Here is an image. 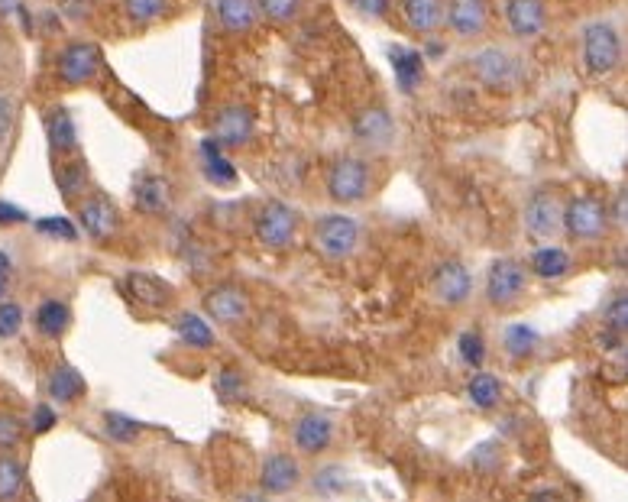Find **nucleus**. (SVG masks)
Wrapping results in <instances>:
<instances>
[{"instance_id": "38", "label": "nucleus", "mask_w": 628, "mask_h": 502, "mask_svg": "<svg viewBox=\"0 0 628 502\" xmlns=\"http://www.w3.org/2000/svg\"><path fill=\"white\" fill-rule=\"evenodd\" d=\"M625 324H628V295L622 289V292H612V298L603 308V331L625 334Z\"/></svg>"}, {"instance_id": "7", "label": "nucleus", "mask_w": 628, "mask_h": 502, "mask_svg": "<svg viewBox=\"0 0 628 502\" xmlns=\"http://www.w3.org/2000/svg\"><path fill=\"white\" fill-rule=\"evenodd\" d=\"M298 234V211L285 201H269V205L256 214V240L266 250H285L295 243Z\"/></svg>"}, {"instance_id": "51", "label": "nucleus", "mask_w": 628, "mask_h": 502, "mask_svg": "<svg viewBox=\"0 0 628 502\" xmlns=\"http://www.w3.org/2000/svg\"><path fill=\"white\" fill-rule=\"evenodd\" d=\"M10 282H13V260H10L7 250H0V302L7 298Z\"/></svg>"}, {"instance_id": "46", "label": "nucleus", "mask_w": 628, "mask_h": 502, "mask_svg": "<svg viewBox=\"0 0 628 502\" xmlns=\"http://www.w3.org/2000/svg\"><path fill=\"white\" fill-rule=\"evenodd\" d=\"M13 120H17V101H13L7 91H0V143L10 137Z\"/></svg>"}, {"instance_id": "8", "label": "nucleus", "mask_w": 628, "mask_h": 502, "mask_svg": "<svg viewBox=\"0 0 628 502\" xmlns=\"http://www.w3.org/2000/svg\"><path fill=\"white\" fill-rule=\"evenodd\" d=\"M528 292V269L518 260H496L486 273V298L496 308H512Z\"/></svg>"}, {"instance_id": "29", "label": "nucleus", "mask_w": 628, "mask_h": 502, "mask_svg": "<svg viewBox=\"0 0 628 502\" xmlns=\"http://www.w3.org/2000/svg\"><path fill=\"white\" fill-rule=\"evenodd\" d=\"M175 337L191 347V350H211L214 347V328L211 321L198 315V311H182L179 318H175Z\"/></svg>"}, {"instance_id": "26", "label": "nucleus", "mask_w": 628, "mask_h": 502, "mask_svg": "<svg viewBox=\"0 0 628 502\" xmlns=\"http://www.w3.org/2000/svg\"><path fill=\"white\" fill-rule=\"evenodd\" d=\"M127 292L133 302H140L146 308H166L172 302V286L166 279L149 276V273H130L127 276Z\"/></svg>"}, {"instance_id": "19", "label": "nucleus", "mask_w": 628, "mask_h": 502, "mask_svg": "<svg viewBox=\"0 0 628 502\" xmlns=\"http://www.w3.org/2000/svg\"><path fill=\"white\" fill-rule=\"evenodd\" d=\"M353 137L370 146H386L395 137V120L386 107H363V111L353 117Z\"/></svg>"}, {"instance_id": "25", "label": "nucleus", "mask_w": 628, "mask_h": 502, "mask_svg": "<svg viewBox=\"0 0 628 502\" xmlns=\"http://www.w3.org/2000/svg\"><path fill=\"white\" fill-rule=\"evenodd\" d=\"M201 162H204V179H208L211 185L217 188H227V185H234L237 182V169H234V162L227 159L224 153V146L217 143L214 137H204L201 140Z\"/></svg>"}, {"instance_id": "14", "label": "nucleus", "mask_w": 628, "mask_h": 502, "mask_svg": "<svg viewBox=\"0 0 628 502\" xmlns=\"http://www.w3.org/2000/svg\"><path fill=\"white\" fill-rule=\"evenodd\" d=\"M334 441V422L324 412H305L292 428V444L302 454H324Z\"/></svg>"}, {"instance_id": "4", "label": "nucleus", "mask_w": 628, "mask_h": 502, "mask_svg": "<svg viewBox=\"0 0 628 502\" xmlns=\"http://www.w3.org/2000/svg\"><path fill=\"white\" fill-rule=\"evenodd\" d=\"M373 188V169L370 162L360 156H340L331 169H327V195L337 205H357Z\"/></svg>"}, {"instance_id": "35", "label": "nucleus", "mask_w": 628, "mask_h": 502, "mask_svg": "<svg viewBox=\"0 0 628 502\" xmlns=\"http://www.w3.org/2000/svg\"><path fill=\"white\" fill-rule=\"evenodd\" d=\"M23 477H26V470L17 457H10V454H0V499H13V496H20L23 490Z\"/></svg>"}, {"instance_id": "39", "label": "nucleus", "mask_w": 628, "mask_h": 502, "mask_svg": "<svg viewBox=\"0 0 628 502\" xmlns=\"http://www.w3.org/2000/svg\"><path fill=\"white\" fill-rule=\"evenodd\" d=\"M457 347H460V360L470 366V370H480L483 360H486V341L480 331H463L457 337Z\"/></svg>"}, {"instance_id": "37", "label": "nucleus", "mask_w": 628, "mask_h": 502, "mask_svg": "<svg viewBox=\"0 0 628 502\" xmlns=\"http://www.w3.org/2000/svg\"><path fill=\"white\" fill-rule=\"evenodd\" d=\"M256 10L269 23H292L302 13V0H256Z\"/></svg>"}, {"instance_id": "27", "label": "nucleus", "mask_w": 628, "mask_h": 502, "mask_svg": "<svg viewBox=\"0 0 628 502\" xmlns=\"http://www.w3.org/2000/svg\"><path fill=\"white\" fill-rule=\"evenodd\" d=\"M541 331L535 328V324H528V321H512L509 328L502 331V347H505V354H509L512 360H528V357H535L538 350H541Z\"/></svg>"}, {"instance_id": "52", "label": "nucleus", "mask_w": 628, "mask_h": 502, "mask_svg": "<svg viewBox=\"0 0 628 502\" xmlns=\"http://www.w3.org/2000/svg\"><path fill=\"white\" fill-rule=\"evenodd\" d=\"M26 10V0H0V20H10Z\"/></svg>"}, {"instance_id": "15", "label": "nucleus", "mask_w": 628, "mask_h": 502, "mask_svg": "<svg viewBox=\"0 0 628 502\" xmlns=\"http://www.w3.org/2000/svg\"><path fill=\"white\" fill-rule=\"evenodd\" d=\"M204 311L217 324H243L250 318V298L237 286H217L204 295Z\"/></svg>"}, {"instance_id": "24", "label": "nucleus", "mask_w": 628, "mask_h": 502, "mask_svg": "<svg viewBox=\"0 0 628 502\" xmlns=\"http://www.w3.org/2000/svg\"><path fill=\"white\" fill-rule=\"evenodd\" d=\"M214 17L224 33H250L256 26V0H214Z\"/></svg>"}, {"instance_id": "43", "label": "nucleus", "mask_w": 628, "mask_h": 502, "mask_svg": "<svg viewBox=\"0 0 628 502\" xmlns=\"http://www.w3.org/2000/svg\"><path fill=\"white\" fill-rule=\"evenodd\" d=\"M23 431H26L23 418L0 412V451H13V447L23 441Z\"/></svg>"}, {"instance_id": "23", "label": "nucleus", "mask_w": 628, "mask_h": 502, "mask_svg": "<svg viewBox=\"0 0 628 502\" xmlns=\"http://www.w3.org/2000/svg\"><path fill=\"white\" fill-rule=\"evenodd\" d=\"M46 392H49V399H52V402L72 405V402H78V399L88 392V383H85V376H81L78 366H72V363H59L56 370L49 373Z\"/></svg>"}, {"instance_id": "13", "label": "nucleus", "mask_w": 628, "mask_h": 502, "mask_svg": "<svg viewBox=\"0 0 628 502\" xmlns=\"http://www.w3.org/2000/svg\"><path fill=\"white\" fill-rule=\"evenodd\" d=\"M259 486L269 496L295 493L302 486V467L292 454H266L263 467H259Z\"/></svg>"}, {"instance_id": "49", "label": "nucleus", "mask_w": 628, "mask_h": 502, "mask_svg": "<svg viewBox=\"0 0 628 502\" xmlns=\"http://www.w3.org/2000/svg\"><path fill=\"white\" fill-rule=\"evenodd\" d=\"M59 10H62L72 23L88 20V17H91V0H59Z\"/></svg>"}, {"instance_id": "16", "label": "nucleus", "mask_w": 628, "mask_h": 502, "mask_svg": "<svg viewBox=\"0 0 628 502\" xmlns=\"http://www.w3.org/2000/svg\"><path fill=\"white\" fill-rule=\"evenodd\" d=\"M505 23H509L512 36L535 39L548 26V7H544V0H509L505 4Z\"/></svg>"}, {"instance_id": "41", "label": "nucleus", "mask_w": 628, "mask_h": 502, "mask_svg": "<svg viewBox=\"0 0 628 502\" xmlns=\"http://www.w3.org/2000/svg\"><path fill=\"white\" fill-rule=\"evenodd\" d=\"M502 464V451H499V441H483L473 447L470 454V467L476 473H483V477H489V473H496Z\"/></svg>"}, {"instance_id": "44", "label": "nucleus", "mask_w": 628, "mask_h": 502, "mask_svg": "<svg viewBox=\"0 0 628 502\" xmlns=\"http://www.w3.org/2000/svg\"><path fill=\"white\" fill-rule=\"evenodd\" d=\"M36 230L52 240H75L78 237V227L68 221V217H39Z\"/></svg>"}, {"instance_id": "11", "label": "nucleus", "mask_w": 628, "mask_h": 502, "mask_svg": "<svg viewBox=\"0 0 628 502\" xmlns=\"http://www.w3.org/2000/svg\"><path fill=\"white\" fill-rule=\"evenodd\" d=\"M444 26L457 39H476L489 26V0H444Z\"/></svg>"}, {"instance_id": "3", "label": "nucleus", "mask_w": 628, "mask_h": 502, "mask_svg": "<svg viewBox=\"0 0 628 502\" xmlns=\"http://www.w3.org/2000/svg\"><path fill=\"white\" fill-rule=\"evenodd\" d=\"M314 250H318L324 260H347V256L357 253L360 247V224L353 221L350 214H321L314 221Z\"/></svg>"}, {"instance_id": "22", "label": "nucleus", "mask_w": 628, "mask_h": 502, "mask_svg": "<svg viewBox=\"0 0 628 502\" xmlns=\"http://www.w3.org/2000/svg\"><path fill=\"white\" fill-rule=\"evenodd\" d=\"M33 328L43 334L46 341H59V337L72 328V308L62 298H43L33 311Z\"/></svg>"}, {"instance_id": "42", "label": "nucleus", "mask_w": 628, "mask_h": 502, "mask_svg": "<svg viewBox=\"0 0 628 502\" xmlns=\"http://www.w3.org/2000/svg\"><path fill=\"white\" fill-rule=\"evenodd\" d=\"M23 324H26L23 305L4 298V302H0V341H10V337H17L23 331Z\"/></svg>"}, {"instance_id": "45", "label": "nucleus", "mask_w": 628, "mask_h": 502, "mask_svg": "<svg viewBox=\"0 0 628 502\" xmlns=\"http://www.w3.org/2000/svg\"><path fill=\"white\" fill-rule=\"evenodd\" d=\"M26 425H30L33 434H46V431L56 428L59 425V415H56V409H52V402H39Z\"/></svg>"}, {"instance_id": "5", "label": "nucleus", "mask_w": 628, "mask_h": 502, "mask_svg": "<svg viewBox=\"0 0 628 502\" xmlns=\"http://www.w3.org/2000/svg\"><path fill=\"white\" fill-rule=\"evenodd\" d=\"M470 69L483 88L489 91H515L522 85V62H518L509 49L486 46L470 59Z\"/></svg>"}, {"instance_id": "20", "label": "nucleus", "mask_w": 628, "mask_h": 502, "mask_svg": "<svg viewBox=\"0 0 628 502\" xmlns=\"http://www.w3.org/2000/svg\"><path fill=\"white\" fill-rule=\"evenodd\" d=\"M402 20L412 33L431 36L444 26V0H399Z\"/></svg>"}, {"instance_id": "50", "label": "nucleus", "mask_w": 628, "mask_h": 502, "mask_svg": "<svg viewBox=\"0 0 628 502\" xmlns=\"http://www.w3.org/2000/svg\"><path fill=\"white\" fill-rule=\"evenodd\" d=\"M30 221V214H26L23 208L10 205V201H0V227H10V224H23Z\"/></svg>"}, {"instance_id": "33", "label": "nucleus", "mask_w": 628, "mask_h": 502, "mask_svg": "<svg viewBox=\"0 0 628 502\" xmlns=\"http://www.w3.org/2000/svg\"><path fill=\"white\" fill-rule=\"evenodd\" d=\"M104 434L114 444H133L143 434V425L124 412H104Z\"/></svg>"}, {"instance_id": "9", "label": "nucleus", "mask_w": 628, "mask_h": 502, "mask_svg": "<svg viewBox=\"0 0 628 502\" xmlns=\"http://www.w3.org/2000/svg\"><path fill=\"white\" fill-rule=\"evenodd\" d=\"M428 289L434 295V302H441L447 308H460V305H467L473 295V273L467 269V263L444 260L434 266Z\"/></svg>"}, {"instance_id": "40", "label": "nucleus", "mask_w": 628, "mask_h": 502, "mask_svg": "<svg viewBox=\"0 0 628 502\" xmlns=\"http://www.w3.org/2000/svg\"><path fill=\"white\" fill-rule=\"evenodd\" d=\"M214 389H217V396H221V399L234 402V399L247 396V379H243V373L234 370V366H224V370L217 373V379H214Z\"/></svg>"}, {"instance_id": "1", "label": "nucleus", "mask_w": 628, "mask_h": 502, "mask_svg": "<svg viewBox=\"0 0 628 502\" xmlns=\"http://www.w3.org/2000/svg\"><path fill=\"white\" fill-rule=\"evenodd\" d=\"M580 56H583V69L593 78H606L619 69L622 62V39L619 30L606 20H596L583 30V43H580Z\"/></svg>"}, {"instance_id": "34", "label": "nucleus", "mask_w": 628, "mask_h": 502, "mask_svg": "<svg viewBox=\"0 0 628 502\" xmlns=\"http://www.w3.org/2000/svg\"><path fill=\"white\" fill-rule=\"evenodd\" d=\"M169 10V0H124V17L136 26L156 23Z\"/></svg>"}, {"instance_id": "17", "label": "nucleus", "mask_w": 628, "mask_h": 502, "mask_svg": "<svg viewBox=\"0 0 628 502\" xmlns=\"http://www.w3.org/2000/svg\"><path fill=\"white\" fill-rule=\"evenodd\" d=\"M78 227L85 230L91 240H107L117 230V208L111 198L94 195L78 205Z\"/></svg>"}, {"instance_id": "2", "label": "nucleus", "mask_w": 628, "mask_h": 502, "mask_svg": "<svg viewBox=\"0 0 628 502\" xmlns=\"http://www.w3.org/2000/svg\"><path fill=\"white\" fill-rule=\"evenodd\" d=\"M609 230V214H606V201L596 195H577L570 198L564 211H561V234H567L577 243H590L606 237Z\"/></svg>"}, {"instance_id": "32", "label": "nucleus", "mask_w": 628, "mask_h": 502, "mask_svg": "<svg viewBox=\"0 0 628 502\" xmlns=\"http://www.w3.org/2000/svg\"><path fill=\"white\" fill-rule=\"evenodd\" d=\"M88 182H91V172H88V166L81 159L59 162V166H56V185H59V192L68 201H75L78 195H85Z\"/></svg>"}, {"instance_id": "47", "label": "nucleus", "mask_w": 628, "mask_h": 502, "mask_svg": "<svg viewBox=\"0 0 628 502\" xmlns=\"http://www.w3.org/2000/svg\"><path fill=\"white\" fill-rule=\"evenodd\" d=\"M350 7L366 20H382L392 7V0H350Z\"/></svg>"}, {"instance_id": "6", "label": "nucleus", "mask_w": 628, "mask_h": 502, "mask_svg": "<svg viewBox=\"0 0 628 502\" xmlns=\"http://www.w3.org/2000/svg\"><path fill=\"white\" fill-rule=\"evenodd\" d=\"M104 52L94 43H68L56 59V75L65 88H85L101 75Z\"/></svg>"}, {"instance_id": "18", "label": "nucleus", "mask_w": 628, "mask_h": 502, "mask_svg": "<svg viewBox=\"0 0 628 502\" xmlns=\"http://www.w3.org/2000/svg\"><path fill=\"white\" fill-rule=\"evenodd\" d=\"M386 56H389V65H392V75H395V85H399L402 94H412L421 88V81H425V56H421L418 49L412 46H399V43H392L386 49Z\"/></svg>"}, {"instance_id": "28", "label": "nucleus", "mask_w": 628, "mask_h": 502, "mask_svg": "<svg viewBox=\"0 0 628 502\" xmlns=\"http://www.w3.org/2000/svg\"><path fill=\"white\" fill-rule=\"evenodd\" d=\"M528 269L544 282H557L573 269V260H570V253L564 247H551V243H544V247H538L535 253H531Z\"/></svg>"}, {"instance_id": "30", "label": "nucleus", "mask_w": 628, "mask_h": 502, "mask_svg": "<svg viewBox=\"0 0 628 502\" xmlns=\"http://www.w3.org/2000/svg\"><path fill=\"white\" fill-rule=\"evenodd\" d=\"M133 205L143 214H162L169 208V182L159 175H143L133 185Z\"/></svg>"}, {"instance_id": "21", "label": "nucleus", "mask_w": 628, "mask_h": 502, "mask_svg": "<svg viewBox=\"0 0 628 502\" xmlns=\"http://www.w3.org/2000/svg\"><path fill=\"white\" fill-rule=\"evenodd\" d=\"M46 140L52 156H72L78 149V127L68 107H49L46 111Z\"/></svg>"}, {"instance_id": "48", "label": "nucleus", "mask_w": 628, "mask_h": 502, "mask_svg": "<svg viewBox=\"0 0 628 502\" xmlns=\"http://www.w3.org/2000/svg\"><path fill=\"white\" fill-rule=\"evenodd\" d=\"M606 214H609V224L625 227V214H628V192L625 188H619V192L612 195V201L606 205Z\"/></svg>"}, {"instance_id": "12", "label": "nucleus", "mask_w": 628, "mask_h": 502, "mask_svg": "<svg viewBox=\"0 0 628 502\" xmlns=\"http://www.w3.org/2000/svg\"><path fill=\"white\" fill-rule=\"evenodd\" d=\"M256 133V117L250 107L243 104H227L214 114V133L211 137L221 143L224 149H240L253 140Z\"/></svg>"}, {"instance_id": "31", "label": "nucleus", "mask_w": 628, "mask_h": 502, "mask_svg": "<svg viewBox=\"0 0 628 502\" xmlns=\"http://www.w3.org/2000/svg\"><path fill=\"white\" fill-rule=\"evenodd\" d=\"M467 399L473 409H480V412H493L499 409V402H502V379L493 376V373H486L483 366L470 376V383H467Z\"/></svg>"}, {"instance_id": "10", "label": "nucleus", "mask_w": 628, "mask_h": 502, "mask_svg": "<svg viewBox=\"0 0 628 502\" xmlns=\"http://www.w3.org/2000/svg\"><path fill=\"white\" fill-rule=\"evenodd\" d=\"M561 198L554 192H535L525 205V234L531 240H554L561 234Z\"/></svg>"}, {"instance_id": "36", "label": "nucleus", "mask_w": 628, "mask_h": 502, "mask_svg": "<svg viewBox=\"0 0 628 502\" xmlns=\"http://www.w3.org/2000/svg\"><path fill=\"white\" fill-rule=\"evenodd\" d=\"M311 486L318 496H337L347 490V470L337 464H327L311 477Z\"/></svg>"}]
</instances>
